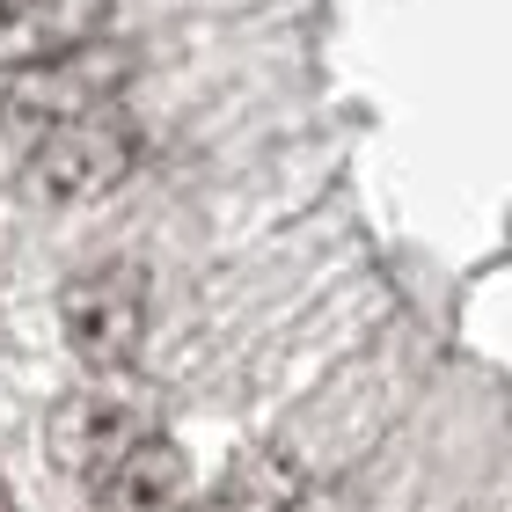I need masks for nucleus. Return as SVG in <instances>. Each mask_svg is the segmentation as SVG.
Wrapping results in <instances>:
<instances>
[{
	"mask_svg": "<svg viewBox=\"0 0 512 512\" xmlns=\"http://www.w3.org/2000/svg\"><path fill=\"white\" fill-rule=\"evenodd\" d=\"M59 330L88 374H125L139 359V337H147V271L132 256L74 271L59 293Z\"/></svg>",
	"mask_w": 512,
	"mask_h": 512,
	"instance_id": "2",
	"label": "nucleus"
},
{
	"mask_svg": "<svg viewBox=\"0 0 512 512\" xmlns=\"http://www.w3.org/2000/svg\"><path fill=\"white\" fill-rule=\"evenodd\" d=\"M139 161V132L118 103L74 110V118H52L30 139V191H44L52 205H88L103 191H118Z\"/></svg>",
	"mask_w": 512,
	"mask_h": 512,
	"instance_id": "1",
	"label": "nucleus"
},
{
	"mask_svg": "<svg viewBox=\"0 0 512 512\" xmlns=\"http://www.w3.org/2000/svg\"><path fill=\"white\" fill-rule=\"evenodd\" d=\"M293 498H300V469L286 454H256L235 469V483L220 491L213 512H293Z\"/></svg>",
	"mask_w": 512,
	"mask_h": 512,
	"instance_id": "6",
	"label": "nucleus"
},
{
	"mask_svg": "<svg viewBox=\"0 0 512 512\" xmlns=\"http://www.w3.org/2000/svg\"><path fill=\"white\" fill-rule=\"evenodd\" d=\"M96 512H191V461L169 432H147L96 476Z\"/></svg>",
	"mask_w": 512,
	"mask_h": 512,
	"instance_id": "5",
	"label": "nucleus"
},
{
	"mask_svg": "<svg viewBox=\"0 0 512 512\" xmlns=\"http://www.w3.org/2000/svg\"><path fill=\"white\" fill-rule=\"evenodd\" d=\"M205 512H213V505H205Z\"/></svg>",
	"mask_w": 512,
	"mask_h": 512,
	"instance_id": "7",
	"label": "nucleus"
},
{
	"mask_svg": "<svg viewBox=\"0 0 512 512\" xmlns=\"http://www.w3.org/2000/svg\"><path fill=\"white\" fill-rule=\"evenodd\" d=\"M154 432V403L139 388H125L118 374H96V388H74L52 417V447L74 476L96 483L110 461H125L139 439Z\"/></svg>",
	"mask_w": 512,
	"mask_h": 512,
	"instance_id": "3",
	"label": "nucleus"
},
{
	"mask_svg": "<svg viewBox=\"0 0 512 512\" xmlns=\"http://www.w3.org/2000/svg\"><path fill=\"white\" fill-rule=\"evenodd\" d=\"M118 0H0V74H37L110 37Z\"/></svg>",
	"mask_w": 512,
	"mask_h": 512,
	"instance_id": "4",
	"label": "nucleus"
}]
</instances>
